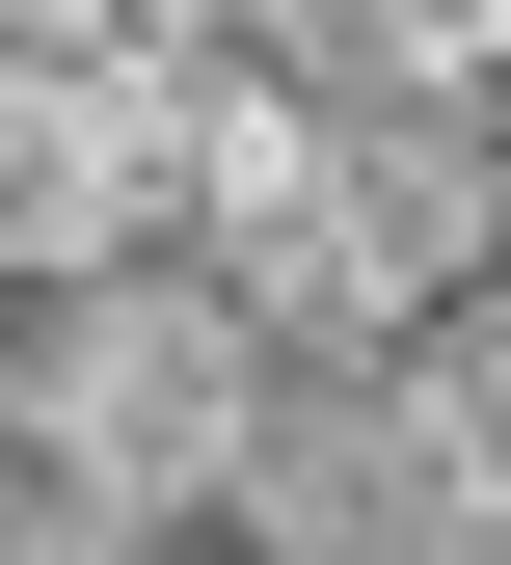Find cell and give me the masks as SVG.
Wrapping results in <instances>:
<instances>
[]
</instances>
